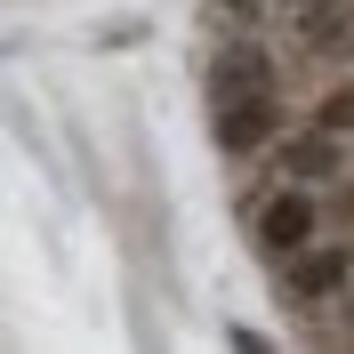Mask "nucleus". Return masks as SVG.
<instances>
[{
  "label": "nucleus",
  "mask_w": 354,
  "mask_h": 354,
  "mask_svg": "<svg viewBox=\"0 0 354 354\" xmlns=\"http://www.w3.org/2000/svg\"><path fill=\"white\" fill-rule=\"evenodd\" d=\"M218 8H234V17H250V24H258L266 8H274V0H218Z\"/></svg>",
  "instance_id": "obj_8"
},
{
  "label": "nucleus",
  "mask_w": 354,
  "mask_h": 354,
  "mask_svg": "<svg viewBox=\"0 0 354 354\" xmlns=\"http://www.w3.org/2000/svg\"><path fill=\"white\" fill-rule=\"evenodd\" d=\"M274 282H282V298L298 314H322V306H338L354 290V242H306L298 258H282L274 266Z\"/></svg>",
  "instance_id": "obj_2"
},
{
  "label": "nucleus",
  "mask_w": 354,
  "mask_h": 354,
  "mask_svg": "<svg viewBox=\"0 0 354 354\" xmlns=\"http://www.w3.org/2000/svg\"><path fill=\"white\" fill-rule=\"evenodd\" d=\"M282 8H298V0H282Z\"/></svg>",
  "instance_id": "obj_9"
},
{
  "label": "nucleus",
  "mask_w": 354,
  "mask_h": 354,
  "mask_svg": "<svg viewBox=\"0 0 354 354\" xmlns=\"http://www.w3.org/2000/svg\"><path fill=\"white\" fill-rule=\"evenodd\" d=\"M274 169H282L290 185H322V194H330L338 177H346V137L314 121V129H298V137L274 145Z\"/></svg>",
  "instance_id": "obj_4"
},
{
  "label": "nucleus",
  "mask_w": 354,
  "mask_h": 354,
  "mask_svg": "<svg viewBox=\"0 0 354 354\" xmlns=\"http://www.w3.org/2000/svg\"><path fill=\"white\" fill-rule=\"evenodd\" d=\"M298 41L314 57H346L354 48V0H298Z\"/></svg>",
  "instance_id": "obj_6"
},
{
  "label": "nucleus",
  "mask_w": 354,
  "mask_h": 354,
  "mask_svg": "<svg viewBox=\"0 0 354 354\" xmlns=\"http://www.w3.org/2000/svg\"><path fill=\"white\" fill-rule=\"evenodd\" d=\"M250 88H282V65H274L258 41H225L218 57H209V73H201V97L225 105V97H250Z\"/></svg>",
  "instance_id": "obj_5"
},
{
  "label": "nucleus",
  "mask_w": 354,
  "mask_h": 354,
  "mask_svg": "<svg viewBox=\"0 0 354 354\" xmlns=\"http://www.w3.org/2000/svg\"><path fill=\"white\" fill-rule=\"evenodd\" d=\"M314 121H322V129H338V137H354V88H330V97L314 105Z\"/></svg>",
  "instance_id": "obj_7"
},
{
  "label": "nucleus",
  "mask_w": 354,
  "mask_h": 354,
  "mask_svg": "<svg viewBox=\"0 0 354 354\" xmlns=\"http://www.w3.org/2000/svg\"><path fill=\"white\" fill-rule=\"evenodd\" d=\"M322 234H330V209H322V194H314V185H274V194L258 201V209H250V242H258V258H298V250L306 242H322Z\"/></svg>",
  "instance_id": "obj_1"
},
{
  "label": "nucleus",
  "mask_w": 354,
  "mask_h": 354,
  "mask_svg": "<svg viewBox=\"0 0 354 354\" xmlns=\"http://www.w3.org/2000/svg\"><path fill=\"white\" fill-rule=\"evenodd\" d=\"M209 137H218L225 161H258L282 145V97L274 88H250V97H225V105H209Z\"/></svg>",
  "instance_id": "obj_3"
}]
</instances>
